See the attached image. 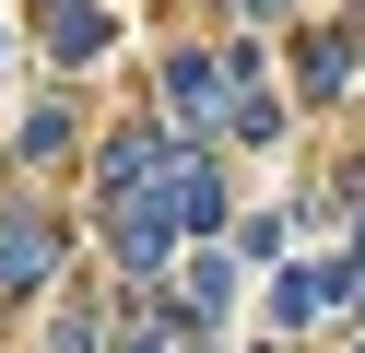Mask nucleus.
I'll list each match as a JSON object with an SVG mask.
<instances>
[]
</instances>
